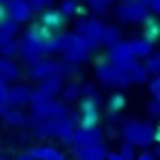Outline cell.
<instances>
[{
    "instance_id": "cell-1",
    "label": "cell",
    "mask_w": 160,
    "mask_h": 160,
    "mask_svg": "<svg viewBox=\"0 0 160 160\" xmlns=\"http://www.w3.org/2000/svg\"><path fill=\"white\" fill-rule=\"evenodd\" d=\"M95 75H97V82L104 85V88H129V85H133L131 73L126 68L117 66L109 56H100V58H97V63H95Z\"/></svg>"
},
{
    "instance_id": "cell-2",
    "label": "cell",
    "mask_w": 160,
    "mask_h": 160,
    "mask_svg": "<svg viewBox=\"0 0 160 160\" xmlns=\"http://www.w3.org/2000/svg\"><path fill=\"white\" fill-rule=\"evenodd\" d=\"M75 124L70 119L68 114L66 117H56V119H44V121H37V126H34V133L39 136V138H58L63 141L66 146L73 143V133H75Z\"/></svg>"
},
{
    "instance_id": "cell-3",
    "label": "cell",
    "mask_w": 160,
    "mask_h": 160,
    "mask_svg": "<svg viewBox=\"0 0 160 160\" xmlns=\"http://www.w3.org/2000/svg\"><path fill=\"white\" fill-rule=\"evenodd\" d=\"M121 138H124V143L138 146V148H148L150 143H155V126L150 121L131 119L121 126Z\"/></svg>"
},
{
    "instance_id": "cell-4",
    "label": "cell",
    "mask_w": 160,
    "mask_h": 160,
    "mask_svg": "<svg viewBox=\"0 0 160 160\" xmlns=\"http://www.w3.org/2000/svg\"><path fill=\"white\" fill-rule=\"evenodd\" d=\"M75 70V66L73 63H68V61H51V58H41L39 63H34V66H29V78L37 80V82H44V80L53 78V75H68V73H73Z\"/></svg>"
},
{
    "instance_id": "cell-5",
    "label": "cell",
    "mask_w": 160,
    "mask_h": 160,
    "mask_svg": "<svg viewBox=\"0 0 160 160\" xmlns=\"http://www.w3.org/2000/svg\"><path fill=\"white\" fill-rule=\"evenodd\" d=\"M32 117L34 121H44V119H56V117H66L68 112L63 107V102L56 100V97H46V95H34L32 100Z\"/></svg>"
},
{
    "instance_id": "cell-6",
    "label": "cell",
    "mask_w": 160,
    "mask_h": 160,
    "mask_svg": "<svg viewBox=\"0 0 160 160\" xmlns=\"http://www.w3.org/2000/svg\"><path fill=\"white\" fill-rule=\"evenodd\" d=\"M97 49L95 44H92L88 37H82V34H73V39H70V46L66 49V53H63V61H68V63H73V66H78V63H85V61L92 56V51Z\"/></svg>"
},
{
    "instance_id": "cell-7",
    "label": "cell",
    "mask_w": 160,
    "mask_h": 160,
    "mask_svg": "<svg viewBox=\"0 0 160 160\" xmlns=\"http://www.w3.org/2000/svg\"><path fill=\"white\" fill-rule=\"evenodd\" d=\"M117 17H119L121 22H129V24L146 22V17H148V5H143L141 0H121L119 8H117Z\"/></svg>"
},
{
    "instance_id": "cell-8",
    "label": "cell",
    "mask_w": 160,
    "mask_h": 160,
    "mask_svg": "<svg viewBox=\"0 0 160 160\" xmlns=\"http://www.w3.org/2000/svg\"><path fill=\"white\" fill-rule=\"evenodd\" d=\"M107 56H109L117 66H121V68H126V70H131L136 63H138L131 41H117L114 46H109V53H107Z\"/></svg>"
},
{
    "instance_id": "cell-9",
    "label": "cell",
    "mask_w": 160,
    "mask_h": 160,
    "mask_svg": "<svg viewBox=\"0 0 160 160\" xmlns=\"http://www.w3.org/2000/svg\"><path fill=\"white\" fill-rule=\"evenodd\" d=\"M97 124H100V107H97V97H85V100L80 102L78 126L97 129Z\"/></svg>"
},
{
    "instance_id": "cell-10",
    "label": "cell",
    "mask_w": 160,
    "mask_h": 160,
    "mask_svg": "<svg viewBox=\"0 0 160 160\" xmlns=\"http://www.w3.org/2000/svg\"><path fill=\"white\" fill-rule=\"evenodd\" d=\"M75 32L88 37L95 46H102L104 44V34H107V24H102L100 20H78Z\"/></svg>"
},
{
    "instance_id": "cell-11",
    "label": "cell",
    "mask_w": 160,
    "mask_h": 160,
    "mask_svg": "<svg viewBox=\"0 0 160 160\" xmlns=\"http://www.w3.org/2000/svg\"><path fill=\"white\" fill-rule=\"evenodd\" d=\"M2 10L5 15L15 20L17 24H24V22L32 20V15H34V8L29 5V0H10L8 5H2Z\"/></svg>"
},
{
    "instance_id": "cell-12",
    "label": "cell",
    "mask_w": 160,
    "mask_h": 160,
    "mask_svg": "<svg viewBox=\"0 0 160 160\" xmlns=\"http://www.w3.org/2000/svg\"><path fill=\"white\" fill-rule=\"evenodd\" d=\"M17 56H20L24 63L34 66V63H39V61L46 56V51L41 49V46H39V44H37L34 39H29V37L24 34V37L20 39V53H17Z\"/></svg>"
},
{
    "instance_id": "cell-13",
    "label": "cell",
    "mask_w": 160,
    "mask_h": 160,
    "mask_svg": "<svg viewBox=\"0 0 160 160\" xmlns=\"http://www.w3.org/2000/svg\"><path fill=\"white\" fill-rule=\"evenodd\" d=\"M102 143V131L100 129H85V126H78L75 133H73V148H88V146H97Z\"/></svg>"
},
{
    "instance_id": "cell-14",
    "label": "cell",
    "mask_w": 160,
    "mask_h": 160,
    "mask_svg": "<svg viewBox=\"0 0 160 160\" xmlns=\"http://www.w3.org/2000/svg\"><path fill=\"white\" fill-rule=\"evenodd\" d=\"M66 17L68 15H63L61 8H46L44 12H39V20L37 22H41L44 27H49L53 32H63L66 29Z\"/></svg>"
},
{
    "instance_id": "cell-15",
    "label": "cell",
    "mask_w": 160,
    "mask_h": 160,
    "mask_svg": "<svg viewBox=\"0 0 160 160\" xmlns=\"http://www.w3.org/2000/svg\"><path fill=\"white\" fill-rule=\"evenodd\" d=\"M34 95H37V90H32V88H27V85H10V109L12 107H24V104H32V100H34Z\"/></svg>"
},
{
    "instance_id": "cell-16",
    "label": "cell",
    "mask_w": 160,
    "mask_h": 160,
    "mask_svg": "<svg viewBox=\"0 0 160 160\" xmlns=\"http://www.w3.org/2000/svg\"><path fill=\"white\" fill-rule=\"evenodd\" d=\"M141 37L148 39L150 44H158L160 41V20H158V15H148L146 22H141Z\"/></svg>"
},
{
    "instance_id": "cell-17",
    "label": "cell",
    "mask_w": 160,
    "mask_h": 160,
    "mask_svg": "<svg viewBox=\"0 0 160 160\" xmlns=\"http://www.w3.org/2000/svg\"><path fill=\"white\" fill-rule=\"evenodd\" d=\"M75 155H78V160H107V158H109L104 143L88 146V148H75Z\"/></svg>"
},
{
    "instance_id": "cell-18",
    "label": "cell",
    "mask_w": 160,
    "mask_h": 160,
    "mask_svg": "<svg viewBox=\"0 0 160 160\" xmlns=\"http://www.w3.org/2000/svg\"><path fill=\"white\" fill-rule=\"evenodd\" d=\"M27 153L34 155L37 160H66L63 150L53 148V146H34V148H29Z\"/></svg>"
},
{
    "instance_id": "cell-19",
    "label": "cell",
    "mask_w": 160,
    "mask_h": 160,
    "mask_svg": "<svg viewBox=\"0 0 160 160\" xmlns=\"http://www.w3.org/2000/svg\"><path fill=\"white\" fill-rule=\"evenodd\" d=\"M63 88H66V85H63V78H61V75H53V78L39 82L37 92H39V95H46V97H56V95L63 92Z\"/></svg>"
},
{
    "instance_id": "cell-20",
    "label": "cell",
    "mask_w": 160,
    "mask_h": 160,
    "mask_svg": "<svg viewBox=\"0 0 160 160\" xmlns=\"http://www.w3.org/2000/svg\"><path fill=\"white\" fill-rule=\"evenodd\" d=\"M20 75H22V70L12 58H0V80L2 82H15Z\"/></svg>"
},
{
    "instance_id": "cell-21",
    "label": "cell",
    "mask_w": 160,
    "mask_h": 160,
    "mask_svg": "<svg viewBox=\"0 0 160 160\" xmlns=\"http://www.w3.org/2000/svg\"><path fill=\"white\" fill-rule=\"evenodd\" d=\"M17 32H20V24L15 20H10L5 10L0 15V41H10V39H17Z\"/></svg>"
},
{
    "instance_id": "cell-22",
    "label": "cell",
    "mask_w": 160,
    "mask_h": 160,
    "mask_svg": "<svg viewBox=\"0 0 160 160\" xmlns=\"http://www.w3.org/2000/svg\"><path fill=\"white\" fill-rule=\"evenodd\" d=\"M2 114V121H5V126H27L29 124V117L24 114V112H20L17 107H12V109H5L0 112Z\"/></svg>"
},
{
    "instance_id": "cell-23",
    "label": "cell",
    "mask_w": 160,
    "mask_h": 160,
    "mask_svg": "<svg viewBox=\"0 0 160 160\" xmlns=\"http://www.w3.org/2000/svg\"><path fill=\"white\" fill-rule=\"evenodd\" d=\"M82 95H85V85H80V82H68V85L63 88V92H61L63 102H75L78 97H82Z\"/></svg>"
},
{
    "instance_id": "cell-24",
    "label": "cell",
    "mask_w": 160,
    "mask_h": 160,
    "mask_svg": "<svg viewBox=\"0 0 160 160\" xmlns=\"http://www.w3.org/2000/svg\"><path fill=\"white\" fill-rule=\"evenodd\" d=\"M131 46H133L136 58H148L150 53H153V44H150L148 39H143V37H138V39H131Z\"/></svg>"
},
{
    "instance_id": "cell-25",
    "label": "cell",
    "mask_w": 160,
    "mask_h": 160,
    "mask_svg": "<svg viewBox=\"0 0 160 160\" xmlns=\"http://www.w3.org/2000/svg\"><path fill=\"white\" fill-rule=\"evenodd\" d=\"M129 73H131V80H133V85H143V82L150 78V70L146 68V63L141 66V61H138V63H136V66L129 70Z\"/></svg>"
},
{
    "instance_id": "cell-26",
    "label": "cell",
    "mask_w": 160,
    "mask_h": 160,
    "mask_svg": "<svg viewBox=\"0 0 160 160\" xmlns=\"http://www.w3.org/2000/svg\"><path fill=\"white\" fill-rule=\"evenodd\" d=\"M138 155L133 153V146L131 143H124L119 150H114V153H109V158L107 160H136Z\"/></svg>"
},
{
    "instance_id": "cell-27",
    "label": "cell",
    "mask_w": 160,
    "mask_h": 160,
    "mask_svg": "<svg viewBox=\"0 0 160 160\" xmlns=\"http://www.w3.org/2000/svg\"><path fill=\"white\" fill-rule=\"evenodd\" d=\"M124 107H126V97H124L121 92H114L109 100H107V112H109V114H119Z\"/></svg>"
},
{
    "instance_id": "cell-28",
    "label": "cell",
    "mask_w": 160,
    "mask_h": 160,
    "mask_svg": "<svg viewBox=\"0 0 160 160\" xmlns=\"http://www.w3.org/2000/svg\"><path fill=\"white\" fill-rule=\"evenodd\" d=\"M15 53H20V39L0 41V56H2V58H12Z\"/></svg>"
},
{
    "instance_id": "cell-29",
    "label": "cell",
    "mask_w": 160,
    "mask_h": 160,
    "mask_svg": "<svg viewBox=\"0 0 160 160\" xmlns=\"http://www.w3.org/2000/svg\"><path fill=\"white\" fill-rule=\"evenodd\" d=\"M146 68L150 70V75H160V51H153L146 58Z\"/></svg>"
},
{
    "instance_id": "cell-30",
    "label": "cell",
    "mask_w": 160,
    "mask_h": 160,
    "mask_svg": "<svg viewBox=\"0 0 160 160\" xmlns=\"http://www.w3.org/2000/svg\"><path fill=\"white\" fill-rule=\"evenodd\" d=\"M117 41H121V34L117 27H109L107 24V34H104V46H114Z\"/></svg>"
},
{
    "instance_id": "cell-31",
    "label": "cell",
    "mask_w": 160,
    "mask_h": 160,
    "mask_svg": "<svg viewBox=\"0 0 160 160\" xmlns=\"http://www.w3.org/2000/svg\"><path fill=\"white\" fill-rule=\"evenodd\" d=\"M61 10H63V15H78L80 12V5H78V0H63V5H61Z\"/></svg>"
},
{
    "instance_id": "cell-32",
    "label": "cell",
    "mask_w": 160,
    "mask_h": 160,
    "mask_svg": "<svg viewBox=\"0 0 160 160\" xmlns=\"http://www.w3.org/2000/svg\"><path fill=\"white\" fill-rule=\"evenodd\" d=\"M107 2H109V0H88L90 10L97 12V15H104V12H107Z\"/></svg>"
},
{
    "instance_id": "cell-33",
    "label": "cell",
    "mask_w": 160,
    "mask_h": 160,
    "mask_svg": "<svg viewBox=\"0 0 160 160\" xmlns=\"http://www.w3.org/2000/svg\"><path fill=\"white\" fill-rule=\"evenodd\" d=\"M148 88H150V95H153L155 100H160V75H153V80L148 82Z\"/></svg>"
},
{
    "instance_id": "cell-34",
    "label": "cell",
    "mask_w": 160,
    "mask_h": 160,
    "mask_svg": "<svg viewBox=\"0 0 160 160\" xmlns=\"http://www.w3.org/2000/svg\"><path fill=\"white\" fill-rule=\"evenodd\" d=\"M29 5L34 8V12H44L46 8H51V0H29Z\"/></svg>"
},
{
    "instance_id": "cell-35",
    "label": "cell",
    "mask_w": 160,
    "mask_h": 160,
    "mask_svg": "<svg viewBox=\"0 0 160 160\" xmlns=\"http://www.w3.org/2000/svg\"><path fill=\"white\" fill-rule=\"evenodd\" d=\"M148 114H150V117H160V100L153 97V100L148 102Z\"/></svg>"
},
{
    "instance_id": "cell-36",
    "label": "cell",
    "mask_w": 160,
    "mask_h": 160,
    "mask_svg": "<svg viewBox=\"0 0 160 160\" xmlns=\"http://www.w3.org/2000/svg\"><path fill=\"white\" fill-rule=\"evenodd\" d=\"M136 160H158V155L150 153V150H143V153H138V158H136Z\"/></svg>"
},
{
    "instance_id": "cell-37",
    "label": "cell",
    "mask_w": 160,
    "mask_h": 160,
    "mask_svg": "<svg viewBox=\"0 0 160 160\" xmlns=\"http://www.w3.org/2000/svg\"><path fill=\"white\" fill-rule=\"evenodd\" d=\"M148 8H150V12H153V15H158V17H160V0H150Z\"/></svg>"
},
{
    "instance_id": "cell-38",
    "label": "cell",
    "mask_w": 160,
    "mask_h": 160,
    "mask_svg": "<svg viewBox=\"0 0 160 160\" xmlns=\"http://www.w3.org/2000/svg\"><path fill=\"white\" fill-rule=\"evenodd\" d=\"M15 160H37V158H34V155H29V153L24 150V153H20V155H17Z\"/></svg>"
},
{
    "instance_id": "cell-39",
    "label": "cell",
    "mask_w": 160,
    "mask_h": 160,
    "mask_svg": "<svg viewBox=\"0 0 160 160\" xmlns=\"http://www.w3.org/2000/svg\"><path fill=\"white\" fill-rule=\"evenodd\" d=\"M155 143H160V124L155 126Z\"/></svg>"
},
{
    "instance_id": "cell-40",
    "label": "cell",
    "mask_w": 160,
    "mask_h": 160,
    "mask_svg": "<svg viewBox=\"0 0 160 160\" xmlns=\"http://www.w3.org/2000/svg\"><path fill=\"white\" fill-rule=\"evenodd\" d=\"M155 155H158V160H160V143H158V148H155Z\"/></svg>"
},
{
    "instance_id": "cell-41",
    "label": "cell",
    "mask_w": 160,
    "mask_h": 160,
    "mask_svg": "<svg viewBox=\"0 0 160 160\" xmlns=\"http://www.w3.org/2000/svg\"><path fill=\"white\" fill-rule=\"evenodd\" d=\"M0 160H10V158H5V155H2V158H0Z\"/></svg>"
}]
</instances>
